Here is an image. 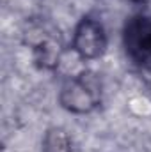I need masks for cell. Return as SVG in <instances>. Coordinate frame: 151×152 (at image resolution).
<instances>
[{"label":"cell","mask_w":151,"mask_h":152,"mask_svg":"<svg viewBox=\"0 0 151 152\" xmlns=\"http://www.w3.org/2000/svg\"><path fill=\"white\" fill-rule=\"evenodd\" d=\"M59 103L70 113H91L101 103V81H100V78L91 71H84L80 75L68 78L61 87Z\"/></svg>","instance_id":"6da1fadb"},{"label":"cell","mask_w":151,"mask_h":152,"mask_svg":"<svg viewBox=\"0 0 151 152\" xmlns=\"http://www.w3.org/2000/svg\"><path fill=\"white\" fill-rule=\"evenodd\" d=\"M107 32L100 18L93 14H85L73 30V51L82 60H96L101 58L107 51Z\"/></svg>","instance_id":"7a4b0ae2"},{"label":"cell","mask_w":151,"mask_h":152,"mask_svg":"<svg viewBox=\"0 0 151 152\" xmlns=\"http://www.w3.org/2000/svg\"><path fill=\"white\" fill-rule=\"evenodd\" d=\"M123 46L128 58L151 71V18L150 16H133L124 23L123 28Z\"/></svg>","instance_id":"3957f363"},{"label":"cell","mask_w":151,"mask_h":152,"mask_svg":"<svg viewBox=\"0 0 151 152\" xmlns=\"http://www.w3.org/2000/svg\"><path fill=\"white\" fill-rule=\"evenodd\" d=\"M43 152H71L70 134L61 127L48 129L43 136Z\"/></svg>","instance_id":"277c9868"},{"label":"cell","mask_w":151,"mask_h":152,"mask_svg":"<svg viewBox=\"0 0 151 152\" xmlns=\"http://www.w3.org/2000/svg\"><path fill=\"white\" fill-rule=\"evenodd\" d=\"M130 2H135V4H144V2H148V0H130Z\"/></svg>","instance_id":"5b68a950"}]
</instances>
